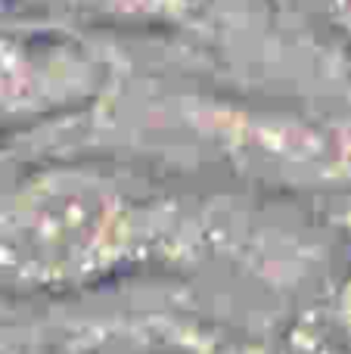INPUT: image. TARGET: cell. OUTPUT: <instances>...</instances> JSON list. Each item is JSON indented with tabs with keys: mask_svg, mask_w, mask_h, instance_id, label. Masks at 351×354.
Wrapping results in <instances>:
<instances>
[{
	"mask_svg": "<svg viewBox=\"0 0 351 354\" xmlns=\"http://www.w3.org/2000/svg\"><path fill=\"white\" fill-rule=\"evenodd\" d=\"M314 3H323V6H330V10H348L351 0H314Z\"/></svg>",
	"mask_w": 351,
	"mask_h": 354,
	"instance_id": "7a4b0ae2",
	"label": "cell"
},
{
	"mask_svg": "<svg viewBox=\"0 0 351 354\" xmlns=\"http://www.w3.org/2000/svg\"><path fill=\"white\" fill-rule=\"evenodd\" d=\"M66 10L91 12V16L109 19H140V22H162V19H180L190 10V0H37Z\"/></svg>",
	"mask_w": 351,
	"mask_h": 354,
	"instance_id": "6da1fadb",
	"label": "cell"
}]
</instances>
